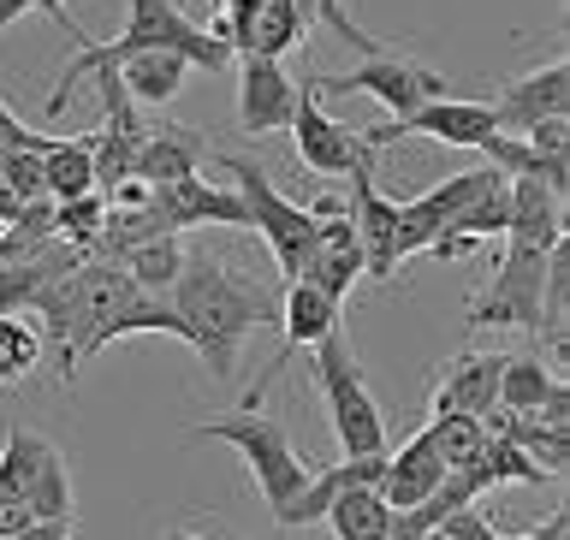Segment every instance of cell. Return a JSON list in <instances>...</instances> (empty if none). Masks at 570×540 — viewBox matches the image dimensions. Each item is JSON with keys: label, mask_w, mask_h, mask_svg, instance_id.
<instances>
[{"label": "cell", "mask_w": 570, "mask_h": 540, "mask_svg": "<svg viewBox=\"0 0 570 540\" xmlns=\"http://www.w3.org/2000/svg\"><path fill=\"white\" fill-rule=\"evenodd\" d=\"M30 310H42V338L60 351V381L66 386L89 356H101L107 345H119V338H131V333L185 338L178 333V315L167 310V297L142 292L119 262H78L71 274L48 279Z\"/></svg>", "instance_id": "1"}, {"label": "cell", "mask_w": 570, "mask_h": 540, "mask_svg": "<svg viewBox=\"0 0 570 540\" xmlns=\"http://www.w3.org/2000/svg\"><path fill=\"white\" fill-rule=\"evenodd\" d=\"M167 310L178 315L185 345L203 356L220 386L238 369L244 338L256 327H279V292H267L262 279L238 274L232 262L208 256V249H185V267L167 285Z\"/></svg>", "instance_id": "2"}, {"label": "cell", "mask_w": 570, "mask_h": 540, "mask_svg": "<svg viewBox=\"0 0 570 540\" xmlns=\"http://www.w3.org/2000/svg\"><path fill=\"white\" fill-rule=\"evenodd\" d=\"M125 7H131L125 30L114 36V42H83V48H78V60L66 66V78L53 84V96L42 101V119H60V114H66L89 71L119 66V60H131V53H178V60L196 66V71H232V48H226L214 30L190 24V18L178 12L173 0H125Z\"/></svg>", "instance_id": "3"}, {"label": "cell", "mask_w": 570, "mask_h": 540, "mask_svg": "<svg viewBox=\"0 0 570 540\" xmlns=\"http://www.w3.org/2000/svg\"><path fill=\"white\" fill-rule=\"evenodd\" d=\"M309 356H315V386H321L327 428L338 440V458L386 452V416H381V404H374V386H368L363 363H356L345 327H333L327 338H315Z\"/></svg>", "instance_id": "4"}, {"label": "cell", "mask_w": 570, "mask_h": 540, "mask_svg": "<svg viewBox=\"0 0 570 540\" xmlns=\"http://www.w3.org/2000/svg\"><path fill=\"white\" fill-rule=\"evenodd\" d=\"M190 440H226L232 452H244V463H249V475H256V493H262V505L267 511H285L292 499L309 488V463L297 458V445H292V434L274 422V416H262V410H226V416H208V422H196V428H185Z\"/></svg>", "instance_id": "5"}, {"label": "cell", "mask_w": 570, "mask_h": 540, "mask_svg": "<svg viewBox=\"0 0 570 540\" xmlns=\"http://www.w3.org/2000/svg\"><path fill=\"white\" fill-rule=\"evenodd\" d=\"M541 315H547V249L505 244L488 292L463 310V327L470 333H534L541 338Z\"/></svg>", "instance_id": "6"}, {"label": "cell", "mask_w": 570, "mask_h": 540, "mask_svg": "<svg viewBox=\"0 0 570 540\" xmlns=\"http://www.w3.org/2000/svg\"><path fill=\"white\" fill-rule=\"evenodd\" d=\"M226 173H232V185H238L244 208H249V226H256L267 238V249H274L279 274L303 279V267H309V256H315V238H321V220L309 208H297L292 196H279V185L256 167V160L226 155Z\"/></svg>", "instance_id": "7"}, {"label": "cell", "mask_w": 570, "mask_h": 540, "mask_svg": "<svg viewBox=\"0 0 570 540\" xmlns=\"http://www.w3.org/2000/svg\"><path fill=\"white\" fill-rule=\"evenodd\" d=\"M315 96H374V107L381 114H410V107L422 101H440L452 96L445 89V78L434 66H416V60H399V53H374V60H363L356 71H338V78H315Z\"/></svg>", "instance_id": "8"}, {"label": "cell", "mask_w": 570, "mask_h": 540, "mask_svg": "<svg viewBox=\"0 0 570 540\" xmlns=\"http://www.w3.org/2000/svg\"><path fill=\"white\" fill-rule=\"evenodd\" d=\"M345 303L338 297H327L315 279H285V292H279V351H274V363H267L262 374H256V386L244 392V410H262V399L274 392V381L285 374V363H292L297 351H309L315 338H327L333 327H345Z\"/></svg>", "instance_id": "9"}, {"label": "cell", "mask_w": 570, "mask_h": 540, "mask_svg": "<svg viewBox=\"0 0 570 540\" xmlns=\"http://www.w3.org/2000/svg\"><path fill=\"white\" fill-rule=\"evenodd\" d=\"M292 143H297V160L321 178H351L356 167H374V149L363 143V131H351V125H338L327 107L315 96V78L297 84V107H292Z\"/></svg>", "instance_id": "10"}, {"label": "cell", "mask_w": 570, "mask_h": 540, "mask_svg": "<svg viewBox=\"0 0 570 540\" xmlns=\"http://www.w3.org/2000/svg\"><path fill=\"white\" fill-rule=\"evenodd\" d=\"M493 131H499V125H493V107L488 101L440 96V101H422V107H410V114L386 119V125H368L363 143H368L374 155L392 149V143H404V137H434V143H445V149H481Z\"/></svg>", "instance_id": "11"}, {"label": "cell", "mask_w": 570, "mask_h": 540, "mask_svg": "<svg viewBox=\"0 0 570 540\" xmlns=\"http://www.w3.org/2000/svg\"><path fill=\"white\" fill-rule=\"evenodd\" d=\"M0 458H7V470H12L36 523H66L71 517V470H66L60 445L42 440L36 428H7Z\"/></svg>", "instance_id": "12"}, {"label": "cell", "mask_w": 570, "mask_h": 540, "mask_svg": "<svg viewBox=\"0 0 570 540\" xmlns=\"http://www.w3.org/2000/svg\"><path fill=\"white\" fill-rule=\"evenodd\" d=\"M499 178H505L499 167H470V173H452L434 190H422L416 203H399V262L404 256H422V249L458 220V208H470L488 185H499Z\"/></svg>", "instance_id": "13"}, {"label": "cell", "mask_w": 570, "mask_h": 540, "mask_svg": "<svg viewBox=\"0 0 570 540\" xmlns=\"http://www.w3.org/2000/svg\"><path fill=\"white\" fill-rule=\"evenodd\" d=\"M345 220L363 244V274L368 279H392L399 274V203L381 196L374 185V167H356L351 173V203H345Z\"/></svg>", "instance_id": "14"}, {"label": "cell", "mask_w": 570, "mask_h": 540, "mask_svg": "<svg viewBox=\"0 0 570 540\" xmlns=\"http://www.w3.org/2000/svg\"><path fill=\"white\" fill-rule=\"evenodd\" d=\"M149 214L160 232H196V226H249V208L238 190H214L203 178H173V185H149Z\"/></svg>", "instance_id": "15"}, {"label": "cell", "mask_w": 570, "mask_h": 540, "mask_svg": "<svg viewBox=\"0 0 570 540\" xmlns=\"http://www.w3.org/2000/svg\"><path fill=\"white\" fill-rule=\"evenodd\" d=\"M297 84L285 78L279 60L267 53H238V131L244 137H274L292 125Z\"/></svg>", "instance_id": "16"}, {"label": "cell", "mask_w": 570, "mask_h": 540, "mask_svg": "<svg viewBox=\"0 0 570 540\" xmlns=\"http://www.w3.org/2000/svg\"><path fill=\"white\" fill-rule=\"evenodd\" d=\"M488 107H493V125H499V131L523 137L529 125H541V119H552V114H570V66H564V60H547L541 71H529V78L505 84Z\"/></svg>", "instance_id": "17"}, {"label": "cell", "mask_w": 570, "mask_h": 540, "mask_svg": "<svg viewBox=\"0 0 570 540\" xmlns=\"http://www.w3.org/2000/svg\"><path fill=\"white\" fill-rule=\"evenodd\" d=\"M499 369H505V351L452 356L434 386V416H488V410H499Z\"/></svg>", "instance_id": "18"}, {"label": "cell", "mask_w": 570, "mask_h": 540, "mask_svg": "<svg viewBox=\"0 0 570 540\" xmlns=\"http://www.w3.org/2000/svg\"><path fill=\"white\" fill-rule=\"evenodd\" d=\"M511 196V220H505V244H529V249H552L564 244V190L547 178H505Z\"/></svg>", "instance_id": "19"}, {"label": "cell", "mask_w": 570, "mask_h": 540, "mask_svg": "<svg viewBox=\"0 0 570 540\" xmlns=\"http://www.w3.org/2000/svg\"><path fill=\"white\" fill-rule=\"evenodd\" d=\"M381 475H386V452L338 458L333 470H315V475H309V488H303L292 505L274 517V523H279V529H309V523H321V511H327L345 488H363V481H374V488H381Z\"/></svg>", "instance_id": "20"}, {"label": "cell", "mask_w": 570, "mask_h": 540, "mask_svg": "<svg viewBox=\"0 0 570 540\" xmlns=\"http://www.w3.org/2000/svg\"><path fill=\"white\" fill-rule=\"evenodd\" d=\"M445 481V463L434 452V440L416 434V440H404L399 452H386V475H381V499L392 511H410V505H422L428 493H434Z\"/></svg>", "instance_id": "21"}, {"label": "cell", "mask_w": 570, "mask_h": 540, "mask_svg": "<svg viewBox=\"0 0 570 540\" xmlns=\"http://www.w3.org/2000/svg\"><path fill=\"white\" fill-rule=\"evenodd\" d=\"M203 167V131H178V125H160V131H142L131 173L142 185H173V178H190Z\"/></svg>", "instance_id": "22"}, {"label": "cell", "mask_w": 570, "mask_h": 540, "mask_svg": "<svg viewBox=\"0 0 570 540\" xmlns=\"http://www.w3.org/2000/svg\"><path fill=\"white\" fill-rule=\"evenodd\" d=\"M42 190H48V203H71V196L96 190V131L48 137V149H42Z\"/></svg>", "instance_id": "23"}, {"label": "cell", "mask_w": 570, "mask_h": 540, "mask_svg": "<svg viewBox=\"0 0 570 540\" xmlns=\"http://www.w3.org/2000/svg\"><path fill=\"white\" fill-rule=\"evenodd\" d=\"M321 523L333 529V540H392V505L381 499L374 481H363V488L338 493L333 505L321 511Z\"/></svg>", "instance_id": "24"}, {"label": "cell", "mask_w": 570, "mask_h": 540, "mask_svg": "<svg viewBox=\"0 0 570 540\" xmlns=\"http://www.w3.org/2000/svg\"><path fill=\"white\" fill-rule=\"evenodd\" d=\"M119 84H125V96L142 101V107H167L178 89H185V60L178 53H131V60H119Z\"/></svg>", "instance_id": "25"}, {"label": "cell", "mask_w": 570, "mask_h": 540, "mask_svg": "<svg viewBox=\"0 0 570 540\" xmlns=\"http://www.w3.org/2000/svg\"><path fill=\"white\" fill-rule=\"evenodd\" d=\"M559 392H564V381L541 363V356H505V369H499V410H511V416L541 410L547 399H559Z\"/></svg>", "instance_id": "26"}, {"label": "cell", "mask_w": 570, "mask_h": 540, "mask_svg": "<svg viewBox=\"0 0 570 540\" xmlns=\"http://www.w3.org/2000/svg\"><path fill=\"white\" fill-rule=\"evenodd\" d=\"M119 267L142 285V292L167 297V285L178 279V267H185V238H178V232H155V238H142V244L125 249Z\"/></svg>", "instance_id": "27"}, {"label": "cell", "mask_w": 570, "mask_h": 540, "mask_svg": "<svg viewBox=\"0 0 570 540\" xmlns=\"http://www.w3.org/2000/svg\"><path fill=\"white\" fill-rule=\"evenodd\" d=\"M422 434L434 440V452H440L445 470H470V463H481V458H488V445H493V428L481 416H434Z\"/></svg>", "instance_id": "28"}, {"label": "cell", "mask_w": 570, "mask_h": 540, "mask_svg": "<svg viewBox=\"0 0 570 540\" xmlns=\"http://www.w3.org/2000/svg\"><path fill=\"white\" fill-rule=\"evenodd\" d=\"M42 351H48V338L36 321L24 315H0V381H30L36 369H42Z\"/></svg>", "instance_id": "29"}, {"label": "cell", "mask_w": 570, "mask_h": 540, "mask_svg": "<svg viewBox=\"0 0 570 540\" xmlns=\"http://www.w3.org/2000/svg\"><path fill=\"white\" fill-rule=\"evenodd\" d=\"M24 12H48L53 24H60V30H66L71 42H78V48L89 42V36L78 30V18L66 12V0H0V30H7V24H18V18H24Z\"/></svg>", "instance_id": "30"}, {"label": "cell", "mask_w": 570, "mask_h": 540, "mask_svg": "<svg viewBox=\"0 0 570 540\" xmlns=\"http://www.w3.org/2000/svg\"><path fill=\"white\" fill-rule=\"evenodd\" d=\"M523 143H529V149L541 155V160H559V167H564V149H570V114H552V119H541V125H529Z\"/></svg>", "instance_id": "31"}, {"label": "cell", "mask_w": 570, "mask_h": 540, "mask_svg": "<svg viewBox=\"0 0 570 540\" xmlns=\"http://www.w3.org/2000/svg\"><path fill=\"white\" fill-rule=\"evenodd\" d=\"M30 137H36V125H24V119H18L7 101H0V160H7L12 149H24Z\"/></svg>", "instance_id": "32"}, {"label": "cell", "mask_w": 570, "mask_h": 540, "mask_svg": "<svg viewBox=\"0 0 570 540\" xmlns=\"http://www.w3.org/2000/svg\"><path fill=\"white\" fill-rule=\"evenodd\" d=\"M71 529H78V523L66 517V523H30V529H18V534H7V540H71Z\"/></svg>", "instance_id": "33"}, {"label": "cell", "mask_w": 570, "mask_h": 540, "mask_svg": "<svg viewBox=\"0 0 570 540\" xmlns=\"http://www.w3.org/2000/svg\"><path fill=\"white\" fill-rule=\"evenodd\" d=\"M24 214H30V203H24V196H12L7 185H0V226H18Z\"/></svg>", "instance_id": "34"}, {"label": "cell", "mask_w": 570, "mask_h": 540, "mask_svg": "<svg viewBox=\"0 0 570 540\" xmlns=\"http://www.w3.org/2000/svg\"><path fill=\"white\" fill-rule=\"evenodd\" d=\"M167 540H214V534H190V529H167Z\"/></svg>", "instance_id": "35"}, {"label": "cell", "mask_w": 570, "mask_h": 540, "mask_svg": "<svg viewBox=\"0 0 570 540\" xmlns=\"http://www.w3.org/2000/svg\"><path fill=\"white\" fill-rule=\"evenodd\" d=\"M428 540H445V534H428Z\"/></svg>", "instance_id": "36"}, {"label": "cell", "mask_w": 570, "mask_h": 540, "mask_svg": "<svg viewBox=\"0 0 570 540\" xmlns=\"http://www.w3.org/2000/svg\"><path fill=\"white\" fill-rule=\"evenodd\" d=\"M292 540H303V534H292Z\"/></svg>", "instance_id": "37"}]
</instances>
